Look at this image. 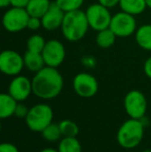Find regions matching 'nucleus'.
Instances as JSON below:
<instances>
[{"mask_svg": "<svg viewBox=\"0 0 151 152\" xmlns=\"http://www.w3.org/2000/svg\"><path fill=\"white\" fill-rule=\"evenodd\" d=\"M39 152H59L58 149H53V148H44Z\"/></svg>", "mask_w": 151, "mask_h": 152, "instance_id": "32", "label": "nucleus"}, {"mask_svg": "<svg viewBox=\"0 0 151 152\" xmlns=\"http://www.w3.org/2000/svg\"><path fill=\"white\" fill-rule=\"evenodd\" d=\"M98 3H101V5L106 6L108 8L115 7L116 5H119L120 3V0H97Z\"/></svg>", "mask_w": 151, "mask_h": 152, "instance_id": "28", "label": "nucleus"}, {"mask_svg": "<svg viewBox=\"0 0 151 152\" xmlns=\"http://www.w3.org/2000/svg\"><path fill=\"white\" fill-rule=\"evenodd\" d=\"M18 100H16L9 93L0 94V118L6 119L15 116Z\"/></svg>", "mask_w": 151, "mask_h": 152, "instance_id": "14", "label": "nucleus"}, {"mask_svg": "<svg viewBox=\"0 0 151 152\" xmlns=\"http://www.w3.org/2000/svg\"><path fill=\"white\" fill-rule=\"evenodd\" d=\"M144 72H145L146 77L151 79V56L146 59L145 63H144Z\"/></svg>", "mask_w": 151, "mask_h": 152, "instance_id": "30", "label": "nucleus"}, {"mask_svg": "<svg viewBox=\"0 0 151 152\" xmlns=\"http://www.w3.org/2000/svg\"><path fill=\"white\" fill-rule=\"evenodd\" d=\"M40 27H42V19L36 18V17H30V18H29L28 24H27V29L35 31V30H37V29H39Z\"/></svg>", "mask_w": 151, "mask_h": 152, "instance_id": "26", "label": "nucleus"}, {"mask_svg": "<svg viewBox=\"0 0 151 152\" xmlns=\"http://www.w3.org/2000/svg\"><path fill=\"white\" fill-rule=\"evenodd\" d=\"M12 1V6L15 7H21V8H26L28 5L30 0H10Z\"/></svg>", "mask_w": 151, "mask_h": 152, "instance_id": "29", "label": "nucleus"}, {"mask_svg": "<svg viewBox=\"0 0 151 152\" xmlns=\"http://www.w3.org/2000/svg\"><path fill=\"white\" fill-rule=\"evenodd\" d=\"M59 152H82V145L77 137H63L59 141Z\"/></svg>", "mask_w": 151, "mask_h": 152, "instance_id": "20", "label": "nucleus"}, {"mask_svg": "<svg viewBox=\"0 0 151 152\" xmlns=\"http://www.w3.org/2000/svg\"><path fill=\"white\" fill-rule=\"evenodd\" d=\"M123 106L129 118L142 119L147 112V98L140 90H131L124 96Z\"/></svg>", "mask_w": 151, "mask_h": 152, "instance_id": "5", "label": "nucleus"}, {"mask_svg": "<svg viewBox=\"0 0 151 152\" xmlns=\"http://www.w3.org/2000/svg\"><path fill=\"white\" fill-rule=\"evenodd\" d=\"M135 39L138 46L145 51H151V24H144L137 29Z\"/></svg>", "mask_w": 151, "mask_h": 152, "instance_id": "16", "label": "nucleus"}, {"mask_svg": "<svg viewBox=\"0 0 151 152\" xmlns=\"http://www.w3.org/2000/svg\"><path fill=\"white\" fill-rule=\"evenodd\" d=\"M31 82L32 93L42 99H53L63 89V77L56 67L44 66L35 72Z\"/></svg>", "mask_w": 151, "mask_h": 152, "instance_id": "1", "label": "nucleus"}, {"mask_svg": "<svg viewBox=\"0 0 151 152\" xmlns=\"http://www.w3.org/2000/svg\"><path fill=\"white\" fill-rule=\"evenodd\" d=\"M23 57H24L25 67L31 72L35 74V72H39L40 69H42L46 66L42 53L31 52V51L27 50L25 54L23 55Z\"/></svg>", "mask_w": 151, "mask_h": 152, "instance_id": "15", "label": "nucleus"}, {"mask_svg": "<svg viewBox=\"0 0 151 152\" xmlns=\"http://www.w3.org/2000/svg\"><path fill=\"white\" fill-rule=\"evenodd\" d=\"M145 125L140 119L129 118L119 127L116 134L118 144L124 149H133L141 144Z\"/></svg>", "mask_w": 151, "mask_h": 152, "instance_id": "3", "label": "nucleus"}, {"mask_svg": "<svg viewBox=\"0 0 151 152\" xmlns=\"http://www.w3.org/2000/svg\"><path fill=\"white\" fill-rule=\"evenodd\" d=\"M59 127H60L62 137H77L80 132L78 124L71 119H64L59 122Z\"/></svg>", "mask_w": 151, "mask_h": 152, "instance_id": "22", "label": "nucleus"}, {"mask_svg": "<svg viewBox=\"0 0 151 152\" xmlns=\"http://www.w3.org/2000/svg\"><path fill=\"white\" fill-rule=\"evenodd\" d=\"M29 18L30 15L28 14L26 8L12 6L4 12L2 17V25L6 31L16 33L27 28Z\"/></svg>", "mask_w": 151, "mask_h": 152, "instance_id": "6", "label": "nucleus"}, {"mask_svg": "<svg viewBox=\"0 0 151 152\" xmlns=\"http://www.w3.org/2000/svg\"><path fill=\"white\" fill-rule=\"evenodd\" d=\"M120 10L133 16H138L145 12L147 8L145 0H120Z\"/></svg>", "mask_w": 151, "mask_h": 152, "instance_id": "17", "label": "nucleus"}, {"mask_svg": "<svg viewBox=\"0 0 151 152\" xmlns=\"http://www.w3.org/2000/svg\"><path fill=\"white\" fill-rule=\"evenodd\" d=\"M146 1V4H147V7H149L151 10V0H145Z\"/></svg>", "mask_w": 151, "mask_h": 152, "instance_id": "33", "label": "nucleus"}, {"mask_svg": "<svg viewBox=\"0 0 151 152\" xmlns=\"http://www.w3.org/2000/svg\"><path fill=\"white\" fill-rule=\"evenodd\" d=\"M46 66L59 67L66 57L64 45L58 39H50L46 42L44 50L42 52Z\"/></svg>", "mask_w": 151, "mask_h": 152, "instance_id": "11", "label": "nucleus"}, {"mask_svg": "<svg viewBox=\"0 0 151 152\" xmlns=\"http://www.w3.org/2000/svg\"><path fill=\"white\" fill-rule=\"evenodd\" d=\"M0 152H20L18 147L12 143L4 142L0 145Z\"/></svg>", "mask_w": 151, "mask_h": 152, "instance_id": "27", "label": "nucleus"}, {"mask_svg": "<svg viewBox=\"0 0 151 152\" xmlns=\"http://www.w3.org/2000/svg\"><path fill=\"white\" fill-rule=\"evenodd\" d=\"M9 5H12V1L10 0H0V6L2 8H6Z\"/></svg>", "mask_w": 151, "mask_h": 152, "instance_id": "31", "label": "nucleus"}, {"mask_svg": "<svg viewBox=\"0 0 151 152\" xmlns=\"http://www.w3.org/2000/svg\"><path fill=\"white\" fill-rule=\"evenodd\" d=\"M54 112L47 104H36L29 109L25 122L31 132H42L49 124L53 122Z\"/></svg>", "mask_w": 151, "mask_h": 152, "instance_id": "4", "label": "nucleus"}, {"mask_svg": "<svg viewBox=\"0 0 151 152\" xmlns=\"http://www.w3.org/2000/svg\"><path fill=\"white\" fill-rule=\"evenodd\" d=\"M7 92L19 102H24L32 93V82L27 77L18 75L10 81Z\"/></svg>", "mask_w": 151, "mask_h": 152, "instance_id": "12", "label": "nucleus"}, {"mask_svg": "<svg viewBox=\"0 0 151 152\" xmlns=\"http://www.w3.org/2000/svg\"><path fill=\"white\" fill-rule=\"evenodd\" d=\"M40 134H42V138L46 141H48V142H57V141H60L61 137H62L59 124L53 123V122L51 124H49Z\"/></svg>", "mask_w": 151, "mask_h": 152, "instance_id": "21", "label": "nucleus"}, {"mask_svg": "<svg viewBox=\"0 0 151 152\" xmlns=\"http://www.w3.org/2000/svg\"><path fill=\"white\" fill-rule=\"evenodd\" d=\"M65 12L59 7L58 4L56 2H52L49 10L42 18V28L48 31H53L61 28Z\"/></svg>", "mask_w": 151, "mask_h": 152, "instance_id": "13", "label": "nucleus"}, {"mask_svg": "<svg viewBox=\"0 0 151 152\" xmlns=\"http://www.w3.org/2000/svg\"><path fill=\"white\" fill-rule=\"evenodd\" d=\"M137 20L135 16L125 12H119L112 16L110 28L117 37H129L137 31Z\"/></svg>", "mask_w": 151, "mask_h": 152, "instance_id": "8", "label": "nucleus"}, {"mask_svg": "<svg viewBox=\"0 0 151 152\" xmlns=\"http://www.w3.org/2000/svg\"><path fill=\"white\" fill-rule=\"evenodd\" d=\"M89 28L90 26L87 20L86 12L82 10H78L65 12L60 29L65 39L76 42L85 37Z\"/></svg>", "mask_w": 151, "mask_h": 152, "instance_id": "2", "label": "nucleus"}, {"mask_svg": "<svg viewBox=\"0 0 151 152\" xmlns=\"http://www.w3.org/2000/svg\"><path fill=\"white\" fill-rule=\"evenodd\" d=\"M109 10L110 8L101 5L98 2L91 4L87 7L85 12L91 29L101 31L103 29L109 28L112 20V15Z\"/></svg>", "mask_w": 151, "mask_h": 152, "instance_id": "7", "label": "nucleus"}, {"mask_svg": "<svg viewBox=\"0 0 151 152\" xmlns=\"http://www.w3.org/2000/svg\"><path fill=\"white\" fill-rule=\"evenodd\" d=\"M59 7L64 12H74V10H81L84 0H55Z\"/></svg>", "mask_w": 151, "mask_h": 152, "instance_id": "24", "label": "nucleus"}, {"mask_svg": "<svg viewBox=\"0 0 151 152\" xmlns=\"http://www.w3.org/2000/svg\"><path fill=\"white\" fill-rule=\"evenodd\" d=\"M52 2L50 0H30L26 10L30 17H36V18H42L49 7L51 6Z\"/></svg>", "mask_w": 151, "mask_h": 152, "instance_id": "18", "label": "nucleus"}, {"mask_svg": "<svg viewBox=\"0 0 151 152\" xmlns=\"http://www.w3.org/2000/svg\"><path fill=\"white\" fill-rule=\"evenodd\" d=\"M46 40L39 34H33L27 39V50L31 51V52H36L42 53L44 50V46H46Z\"/></svg>", "mask_w": 151, "mask_h": 152, "instance_id": "23", "label": "nucleus"}, {"mask_svg": "<svg viewBox=\"0 0 151 152\" xmlns=\"http://www.w3.org/2000/svg\"><path fill=\"white\" fill-rule=\"evenodd\" d=\"M29 109L27 108V106H25L24 104H22V102H20L17 104L16 111H15V116L18 117V118H26Z\"/></svg>", "mask_w": 151, "mask_h": 152, "instance_id": "25", "label": "nucleus"}, {"mask_svg": "<svg viewBox=\"0 0 151 152\" xmlns=\"http://www.w3.org/2000/svg\"><path fill=\"white\" fill-rule=\"evenodd\" d=\"M98 82L96 78L88 72H79L73 79V88L82 98L93 97L98 91Z\"/></svg>", "mask_w": 151, "mask_h": 152, "instance_id": "9", "label": "nucleus"}, {"mask_svg": "<svg viewBox=\"0 0 151 152\" xmlns=\"http://www.w3.org/2000/svg\"><path fill=\"white\" fill-rule=\"evenodd\" d=\"M116 34L111 30V28H106L101 31H97L96 37H95V42L97 47L101 49H109L115 44L116 42Z\"/></svg>", "mask_w": 151, "mask_h": 152, "instance_id": "19", "label": "nucleus"}, {"mask_svg": "<svg viewBox=\"0 0 151 152\" xmlns=\"http://www.w3.org/2000/svg\"><path fill=\"white\" fill-rule=\"evenodd\" d=\"M25 67L24 57L14 50H4L0 54V70L6 76L16 77Z\"/></svg>", "mask_w": 151, "mask_h": 152, "instance_id": "10", "label": "nucleus"}]
</instances>
